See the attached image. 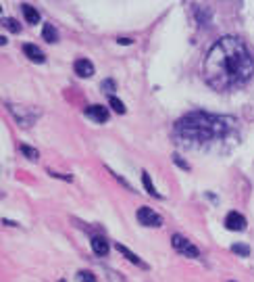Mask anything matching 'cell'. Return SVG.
<instances>
[{
    "label": "cell",
    "instance_id": "277c9868",
    "mask_svg": "<svg viewBox=\"0 0 254 282\" xmlns=\"http://www.w3.org/2000/svg\"><path fill=\"white\" fill-rule=\"evenodd\" d=\"M136 215H138V222L142 226H148V228H157V226L163 224V217L150 207H140Z\"/></svg>",
    "mask_w": 254,
    "mask_h": 282
},
{
    "label": "cell",
    "instance_id": "5b68a950",
    "mask_svg": "<svg viewBox=\"0 0 254 282\" xmlns=\"http://www.w3.org/2000/svg\"><path fill=\"white\" fill-rule=\"evenodd\" d=\"M225 228L231 230V232H242L246 230V217L242 213H238V211H231L225 217Z\"/></svg>",
    "mask_w": 254,
    "mask_h": 282
},
{
    "label": "cell",
    "instance_id": "2e32d148",
    "mask_svg": "<svg viewBox=\"0 0 254 282\" xmlns=\"http://www.w3.org/2000/svg\"><path fill=\"white\" fill-rule=\"evenodd\" d=\"M231 251L238 253V255H242V257H248L250 255V249L246 245H234V247H231Z\"/></svg>",
    "mask_w": 254,
    "mask_h": 282
},
{
    "label": "cell",
    "instance_id": "ffe728a7",
    "mask_svg": "<svg viewBox=\"0 0 254 282\" xmlns=\"http://www.w3.org/2000/svg\"><path fill=\"white\" fill-rule=\"evenodd\" d=\"M117 42H119V44H131V40H129V38H119Z\"/></svg>",
    "mask_w": 254,
    "mask_h": 282
},
{
    "label": "cell",
    "instance_id": "3957f363",
    "mask_svg": "<svg viewBox=\"0 0 254 282\" xmlns=\"http://www.w3.org/2000/svg\"><path fill=\"white\" fill-rule=\"evenodd\" d=\"M171 243H173V247H175V251H179L181 255H186V257H200V251L196 249V247L188 241L186 236H181V234H173L171 236Z\"/></svg>",
    "mask_w": 254,
    "mask_h": 282
},
{
    "label": "cell",
    "instance_id": "6da1fadb",
    "mask_svg": "<svg viewBox=\"0 0 254 282\" xmlns=\"http://www.w3.org/2000/svg\"><path fill=\"white\" fill-rule=\"evenodd\" d=\"M254 73V59L248 48L238 38H221L215 42L202 61L204 82L217 92L242 86Z\"/></svg>",
    "mask_w": 254,
    "mask_h": 282
},
{
    "label": "cell",
    "instance_id": "52a82bcc",
    "mask_svg": "<svg viewBox=\"0 0 254 282\" xmlns=\"http://www.w3.org/2000/svg\"><path fill=\"white\" fill-rule=\"evenodd\" d=\"M73 69H75V73L79 77H92V75H94V65H92L88 59H77Z\"/></svg>",
    "mask_w": 254,
    "mask_h": 282
},
{
    "label": "cell",
    "instance_id": "30bf717a",
    "mask_svg": "<svg viewBox=\"0 0 254 282\" xmlns=\"http://www.w3.org/2000/svg\"><path fill=\"white\" fill-rule=\"evenodd\" d=\"M92 251L96 253V255H107L109 253V243L104 236H94L92 238Z\"/></svg>",
    "mask_w": 254,
    "mask_h": 282
},
{
    "label": "cell",
    "instance_id": "e0dca14e",
    "mask_svg": "<svg viewBox=\"0 0 254 282\" xmlns=\"http://www.w3.org/2000/svg\"><path fill=\"white\" fill-rule=\"evenodd\" d=\"M77 280H79V282H96V276H94L92 272H86V270H83V272L77 274Z\"/></svg>",
    "mask_w": 254,
    "mask_h": 282
},
{
    "label": "cell",
    "instance_id": "9a60e30c",
    "mask_svg": "<svg viewBox=\"0 0 254 282\" xmlns=\"http://www.w3.org/2000/svg\"><path fill=\"white\" fill-rule=\"evenodd\" d=\"M19 149H21V153H23L27 159H38V157H40L38 151H36V149H32V146H27V144H21Z\"/></svg>",
    "mask_w": 254,
    "mask_h": 282
},
{
    "label": "cell",
    "instance_id": "8992f818",
    "mask_svg": "<svg viewBox=\"0 0 254 282\" xmlns=\"http://www.w3.org/2000/svg\"><path fill=\"white\" fill-rule=\"evenodd\" d=\"M86 115L98 123H104L109 119V111H107V107H102V105H92V107L86 109Z\"/></svg>",
    "mask_w": 254,
    "mask_h": 282
},
{
    "label": "cell",
    "instance_id": "4fadbf2b",
    "mask_svg": "<svg viewBox=\"0 0 254 282\" xmlns=\"http://www.w3.org/2000/svg\"><path fill=\"white\" fill-rule=\"evenodd\" d=\"M109 105H111V107H112V111L121 113V115H123V113H125V105H123L121 101H119V98H117V96H111V98H109Z\"/></svg>",
    "mask_w": 254,
    "mask_h": 282
},
{
    "label": "cell",
    "instance_id": "44dd1931",
    "mask_svg": "<svg viewBox=\"0 0 254 282\" xmlns=\"http://www.w3.org/2000/svg\"><path fill=\"white\" fill-rule=\"evenodd\" d=\"M61 282H65V280H61Z\"/></svg>",
    "mask_w": 254,
    "mask_h": 282
},
{
    "label": "cell",
    "instance_id": "d6986e66",
    "mask_svg": "<svg viewBox=\"0 0 254 282\" xmlns=\"http://www.w3.org/2000/svg\"><path fill=\"white\" fill-rule=\"evenodd\" d=\"M112 88H115V84H112L111 80H107V82H102V90H107V92H112Z\"/></svg>",
    "mask_w": 254,
    "mask_h": 282
},
{
    "label": "cell",
    "instance_id": "9c48e42d",
    "mask_svg": "<svg viewBox=\"0 0 254 282\" xmlns=\"http://www.w3.org/2000/svg\"><path fill=\"white\" fill-rule=\"evenodd\" d=\"M115 249H117L119 253H121V255H125V257H127V259H129V262H131V264H136V265H140V267H144V270H146V267H148V265H146V264L142 262V259H140V257L136 255V253H131V251H129V249H127V247H125V245H121V243H117V245H115Z\"/></svg>",
    "mask_w": 254,
    "mask_h": 282
},
{
    "label": "cell",
    "instance_id": "7a4b0ae2",
    "mask_svg": "<svg viewBox=\"0 0 254 282\" xmlns=\"http://www.w3.org/2000/svg\"><path fill=\"white\" fill-rule=\"evenodd\" d=\"M236 128V119L227 115H213V113H190L175 123V138L177 142L190 149H200L204 144L217 142L225 138Z\"/></svg>",
    "mask_w": 254,
    "mask_h": 282
},
{
    "label": "cell",
    "instance_id": "8fae6325",
    "mask_svg": "<svg viewBox=\"0 0 254 282\" xmlns=\"http://www.w3.org/2000/svg\"><path fill=\"white\" fill-rule=\"evenodd\" d=\"M23 15H25L27 23H38V21H40V13L33 9L32 4H23Z\"/></svg>",
    "mask_w": 254,
    "mask_h": 282
},
{
    "label": "cell",
    "instance_id": "ba28073f",
    "mask_svg": "<svg viewBox=\"0 0 254 282\" xmlns=\"http://www.w3.org/2000/svg\"><path fill=\"white\" fill-rule=\"evenodd\" d=\"M23 53H25L27 59L33 61V63H44V61H46L44 53H42L36 44H25V46H23Z\"/></svg>",
    "mask_w": 254,
    "mask_h": 282
},
{
    "label": "cell",
    "instance_id": "5bb4252c",
    "mask_svg": "<svg viewBox=\"0 0 254 282\" xmlns=\"http://www.w3.org/2000/svg\"><path fill=\"white\" fill-rule=\"evenodd\" d=\"M142 182H144V186H146V190H148V194H152V196H159L157 188H154V186H152V182H150V176H148L146 172L142 174Z\"/></svg>",
    "mask_w": 254,
    "mask_h": 282
},
{
    "label": "cell",
    "instance_id": "ac0fdd59",
    "mask_svg": "<svg viewBox=\"0 0 254 282\" xmlns=\"http://www.w3.org/2000/svg\"><path fill=\"white\" fill-rule=\"evenodd\" d=\"M2 23H4L6 27H9V30H11V32H15V34H17L19 30H21V25L17 23V21H15V19H4V21H2Z\"/></svg>",
    "mask_w": 254,
    "mask_h": 282
},
{
    "label": "cell",
    "instance_id": "7c38bea8",
    "mask_svg": "<svg viewBox=\"0 0 254 282\" xmlns=\"http://www.w3.org/2000/svg\"><path fill=\"white\" fill-rule=\"evenodd\" d=\"M42 38H44L46 42H56V40H59V34H56V30L50 23H46L44 30H42Z\"/></svg>",
    "mask_w": 254,
    "mask_h": 282
}]
</instances>
